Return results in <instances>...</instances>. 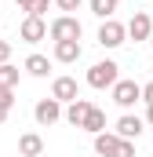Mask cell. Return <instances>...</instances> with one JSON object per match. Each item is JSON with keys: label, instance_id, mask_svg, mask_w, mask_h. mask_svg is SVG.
I'll return each mask as SVG.
<instances>
[{"label": "cell", "instance_id": "6da1fadb", "mask_svg": "<svg viewBox=\"0 0 153 157\" xmlns=\"http://www.w3.org/2000/svg\"><path fill=\"white\" fill-rule=\"evenodd\" d=\"M117 80H120V66H117L113 59H102V62H95V66L88 70V84H91V88H99V91L113 88Z\"/></svg>", "mask_w": 153, "mask_h": 157}, {"label": "cell", "instance_id": "7a4b0ae2", "mask_svg": "<svg viewBox=\"0 0 153 157\" xmlns=\"http://www.w3.org/2000/svg\"><path fill=\"white\" fill-rule=\"evenodd\" d=\"M80 33H84V26L76 22L73 15H58V18L51 22V29H47V37L55 40V44H58V40H80Z\"/></svg>", "mask_w": 153, "mask_h": 157}, {"label": "cell", "instance_id": "3957f363", "mask_svg": "<svg viewBox=\"0 0 153 157\" xmlns=\"http://www.w3.org/2000/svg\"><path fill=\"white\" fill-rule=\"evenodd\" d=\"M110 91H113V102L120 110H131L135 102H142V84H135V80H117Z\"/></svg>", "mask_w": 153, "mask_h": 157}, {"label": "cell", "instance_id": "277c9868", "mask_svg": "<svg viewBox=\"0 0 153 157\" xmlns=\"http://www.w3.org/2000/svg\"><path fill=\"white\" fill-rule=\"evenodd\" d=\"M33 117H37L40 128H47V124L66 121V110H62V102H58V99H40L37 106H33Z\"/></svg>", "mask_w": 153, "mask_h": 157}, {"label": "cell", "instance_id": "5b68a950", "mask_svg": "<svg viewBox=\"0 0 153 157\" xmlns=\"http://www.w3.org/2000/svg\"><path fill=\"white\" fill-rule=\"evenodd\" d=\"M124 40H128V26H124V22L106 18V22L99 26V44H102V48H120Z\"/></svg>", "mask_w": 153, "mask_h": 157}, {"label": "cell", "instance_id": "8992f818", "mask_svg": "<svg viewBox=\"0 0 153 157\" xmlns=\"http://www.w3.org/2000/svg\"><path fill=\"white\" fill-rule=\"evenodd\" d=\"M47 29H51V26H47L40 15H26L22 26H18V37L26 40V44H40V40L47 37Z\"/></svg>", "mask_w": 153, "mask_h": 157}, {"label": "cell", "instance_id": "52a82bcc", "mask_svg": "<svg viewBox=\"0 0 153 157\" xmlns=\"http://www.w3.org/2000/svg\"><path fill=\"white\" fill-rule=\"evenodd\" d=\"M51 99H58V102H76L80 99V84H76V77H55L51 80Z\"/></svg>", "mask_w": 153, "mask_h": 157}, {"label": "cell", "instance_id": "ba28073f", "mask_svg": "<svg viewBox=\"0 0 153 157\" xmlns=\"http://www.w3.org/2000/svg\"><path fill=\"white\" fill-rule=\"evenodd\" d=\"M128 37H131V40H150V37H153V18H150V11H135V15L128 18Z\"/></svg>", "mask_w": 153, "mask_h": 157}, {"label": "cell", "instance_id": "9c48e42d", "mask_svg": "<svg viewBox=\"0 0 153 157\" xmlns=\"http://www.w3.org/2000/svg\"><path fill=\"white\" fill-rule=\"evenodd\" d=\"M80 55H84L80 40H58V44H55V62H62V66L80 62Z\"/></svg>", "mask_w": 153, "mask_h": 157}, {"label": "cell", "instance_id": "30bf717a", "mask_svg": "<svg viewBox=\"0 0 153 157\" xmlns=\"http://www.w3.org/2000/svg\"><path fill=\"white\" fill-rule=\"evenodd\" d=\"M117 150H120V135L117 132H99L95 135V154L99 157H117Z\"/></svg>", "mask_w": 153, "mask_h": 157}, {"label": "cell", "instance_id": "8fae6325", "mask_svg": "<svg viewBox=\"0 0 153 157\" xmlns=\"http://www.w3.org/2000/svg\"><path fill=\"white\" fill-rule=\"evenodd\" d=\"M113 132L120 135V139H131V143H135V139L142 135V121L135 117V113H124V117L117 121V128H113Z\"/></svg>", "mask_w": 153, "mask_h": 157}, {"label": "cell", "instance_id": "7c38bea8", "mask_svg": "<svg viewBox=\"0 0 153 157\" xmlns=\"http://www.w3.org/2000/svg\"><path fill=\"white\" fill-rule=\"evenodd\" d=\"M88 113H91V102H88V99H76V102H69V106H66V121H69L73 128H84Z\"/></svg>", "mask_w": 153, "mask_h": 157}, {"label": "cell", "instance_id": "4fadbf2b", "mask_svg": "<svg viewBox=\"0 0 153 157\" xmlns=\"http://www.w3.org/2000/svg\"><path fill=\"white\" fill-rule=\"evenodd\" d=\"M18 154L22 157H40L44 154V139H40L37 132H26V135L18 139Z\"/></svg>", "mask_w": 153, "mask_h": 157}, {"label": "cell", "instance_id": "5bb4252c", "mask_svg": "<svg viewBox=\"0 0 153 157\" xmlns=\"http://www.w3.org/2000/svg\"><path fill=\"white\" fill-rule=\"evenodd\" d=\"M22 70H26L29 77H47V73H51V62H47V55H37V51H33V55L22 62Z\"/></svg>", "mask_w": 153, "mask_h": 157}, {"label": "cell", "instance_id": "9a60e30c", "mask_svg": "<svg viewBox=\"0 0 153 157\" xmlns=\"http://www.w3.org/2000/svg\"><path fill=\"white\" fill-rule=\"evenodd\" d=\"M84 132H91V135H99V132H106V110H99V106H91V113L84 121Z\"/></svg>", "mask_w": 153, "mask_h": 157}, {"label": "cell", "instance_id": "2e32d148", "mask_svg": "<svg viewBox=\"0 0 153 157\" xmlns=\"http://www.w3.org/2000/svg\"><path fill=\"white\" fill-rule=\"evenodd\" d=\"M18 80H22V70H18V66H11V62L0 66V88H11V91H15Z\"/></svg>", "mask_w": 153, "mask_h": 157}, {"label": "cell", "instance_id": "e0dca14e", "mask_svg": "<svg viewBox=\"0 0 153 157\" xmlns=\"http://www.w3.org/2000/svg\"><path fill=\"white\" fill-rule=\"evenodd\" d=\"M88 7H91V15L95 18H113V11H117V0H88Z\"/></svg>", "mask_w": 153, "mask_h": 157}, {"label": "cell", "instance_id": "ac0fdd59", "mask_svg": "<svg viewBox=\"0 0 153 157\" xmlns=\"http://www.w3.org/2000/svg\"><path fill=\"white\" fill-rule=\"evenodd\" d=\"M11 106H15V91H11V88H0V124L7 121Z\"/></svg>", "mask_w": 153, "mask_h": 157}, {"label": "cell", "instance_id": "d6986e66", "mask_svg": "<svg viewBox=\"0 0 153 157\" xmlns=\"http://www.w3.org/2000/svg\"><path fill=\"white\" fill-rule=\"evenodd\" d=\"M47 7H51V0H33L26 15H40V18H44V11H47Z\"/></svg>", "mask_w": 153, "mask_h": 157}, {"label": "cell", "instance_id": "ffe728a7", "mask_svg": "<svg viewBox=\"0 0 153 157\" xmlns=\"http://www.w3.org/2000/svg\"><path fill=\"white\" fill-rule=\"evenodd\" d=\"M80 4H84V0H55V7H58V11H66V15H69V11H76Z\"/></svg>", "mask_w": 153, "mask_h": 157}, {"label": "cell", "instance_id": "44dd1931", "mask_svg": "<svg viewBox=\"0 0 153 157\" xmlns=\"http://www.w3.org/2000/svg\"><path fill=\"white\" fill-rule=\"evenodd\" d=\"M117 157H135V143H131V139H120V150H117Z\"/></svg>", "mask_w": 153, "mask_h": 157}, {"label": "cell", "instance_id": "7402d4cb", "mask_svg": "<svg viewBox=\"0 0 153 157\" xmlns=\"http://www.w3.org/2000/svg\"><path fill=\"white\" fill-rule=\"evenodd\" d=\"M11 62V40H0V66Z\"/></svg>", "mask_w": 153, "mask_h": 157}, {"label": "cell", "instance_id": "603a6c76", "mask_svg": "<svg viewBox=\"0 0 153 157\" xmlns=\"http://www.w3.org/2000/svg\"><path fill=\"white\" fill-rule=\"evenodd\" d=\"M142 102L153 106V80H150V84H142Z\"/></svg>", "mask_w": 153, "mask_h": 157}, {"label": "cell", "instance_id": "cb8c5ba5", "mask_svg": "<svg viewBox=\"0 0 153 157\" xmlns=\"http://www.w3.org/2000/svg\"><path fill=\"white\" fill-rule=\"evenodd\" d=\"M15 4H18V11H29V4H33V0H15Z\"/></svg>", "mask_w": 153, "mask_h": 157}, {"label": "cell", "instance_id": "d4e9b609", "mask_svg": "<svg viewBox=\"0 0 153 157\" xmlns=\"http://www.w3.org/2000/svg\"><path fill=\"white\" fill-rule=\"evenodd\" d=\"M146 124H150V128H153V106H150V110H146Z\"/></svg>", "mask_w": 153, "mask_h": 157}, {"label": "cell", "instance_id": "484cf974", "mask_svg": "<svg viewBox=\"0 0 153 157\" xmlns=\"http://www.w3.org/2000/svg\"><path fill=\"white\" fill-rule=\"evenodd\" d=\"M15 157H22V154H15Z\"/></svg>", "mask_w": 153, "mask_h": 157}, {"label": "cell", "instance_id": "4316f807", "mask_svg": "<svg viewBox=\"0 0 153 157\" xmlns=\"http://www.w3.org/2000/svg\"><path fill=\"white\" fill-rule=\"evenodd\" d=\"M150 44H153V37H150Z\"/></svg>", "mask_w": 153, "mask_h": 157}, {"label": "cell", "instance_id": "83f0119b", "mask_svg": "<svg viewBox=\"0 0 153 157\" xmlns=\"http://www.w3.org/2000/svg\"><path fill=\"white\" fill-rule=\"evenodd\" d=\"M117 4H120V0H117Z\"/></svg>", "mask_w": 153, "mask_h": 157}]
</instances>
